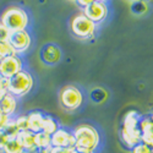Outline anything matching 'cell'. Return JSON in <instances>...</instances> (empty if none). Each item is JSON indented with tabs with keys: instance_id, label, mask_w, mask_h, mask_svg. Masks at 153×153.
I'll use <instances>...</instances> for the list:
<instances>
[{
	"instance_id": "cell-10",
	"label": "cell",
	"mask_w": 153,
	"mask_h": 153,
	"mask_svg": "<svg viewBox=\"0 0 153 153\" xmlns=\"http://www.w3.org/2000/svg\"><path fill=\"white\" fill-rule=\"evenodd\" d=\"M50 143L52 147L56 148H75L74 134L72 131L59 127L53 135H50Z\"/></svg>"
},
{
	"instance_id": "cell-23",
	"label": "cell",
	"mask_w": 153,
	"mask_h": 153,
	"mask_svg": "<svg viewBox=\"0 0 153 153\" xmlns=\"http://www.w3.org/2000/svg\"><path fill=\"white\" fill-rule=\"evenodd\" d=\"M14 121L20 131L27 130V115H19V117L14 118Z\"/></svg>"
},
{
	"instance_id": "cell-13",
	"label": "cell",
	"mask_w": 153,
	"mask_h": 153,
	"mask_svg": "<svg viewBox=\"0 0 153 153\" xmlns=\"http://www.w3.org/2000/svg\"><path fill=\"white\" fill-rule=\"evenodd\" d=\"M17 107H19V99L12 94H10L9 92L6 93V96L1 100H0V109H1V111L9 118H12L15 115Z\"/></svg>"
},
{
	"instance_id": "cell-31",
	"label": "cell",
	"mask_w": 153,
	"mask_h": 153,
	"mask_svg": "<svg viewBox=\"0 0 153 153\" xmlns=\"http://www.w3.org/2000/svg\"><path fill=\"white\" fill-rule=\"evenodd\" d=\"M50 149H52V147L50 148H43V149H38L37 153H50Z\"/></svg>"
},
{
	"instance_id": "cell-17",
	"label": "cell",
	"mask_w": 153,
	"mask_h": 153,
	"mask_svg": "<svg viewBox=\"0 0 153 153\" xmlns=\"http://www.w3.org/2000/svg\"><path fill=\"white\" fill-rule=\"evenodd\" d=\"M34 143H36V148L38 149H43V148H50L52 143H50V135L41 131L34 134Z\"/></svg>"
},
{
	"instance_id": "cell-24",
	"label": "cell",
	"mask_w": 153,
	"mask_h": 153,
	"mask_svg": "<svg viewBox=\"0 0 153 153\" xmlns=\"http://www.w3.org/2000/svg\"><path fill=\"white\" fill-rule=\"evenodd\" d=\"M131 153H152V147L147 146L143 142H140L131 148Z\"/></svg>"
},
{
	"instance_id": "cell-2",
	"label": "cell",
	"mask_w": 153,
	"mask_h": 153,
	"mask_svg": "<svg viewBox=\"0 0 153 153\" xmlns=\"http://www.w3.org/2000/svg\"><path fill=\"white\" fill-rule=\"evenodd\" d=\"M0 22L6 26L11 32L25 31L30 26V16L27 11L21 6L12 5L6 7L1 15H0Z\"/></svg>"
},
{
	"instance_id": "cell-11",
	"label": "cell",
	"mask_w": 153,
	"mask_h": 153,
	"mask_svg": "<svg viewBox=\"0 0 153 153\" xmlns=\"http://www.w3.org/2000/svg\"><path fill=\"white\" fill-rule=\"evenodd\" d=\"M138 130L141 132V142L152 147L153 145V123L151 118L141 117L138 121Z\"/></svg>"
},
{
	"instance_id": "cell-25",
	"label": "cell",
	"mask_w": 153,
	"mask_h": 153,
	"mask_svg": "<svg viewBox=\"0 0 153 153\" xmlns=\"http://www.w3.org/2000/svg\"><path fill=\"white\" fill-rule=\"evenodd\" d=\"M11 31L0 22V42H7Z\"/></svg>"
},
{
	"instance_id": "cell-7",
	"label": "cell",
	"mask_w": 153,
	"mask_h": 153,
	"mask_svg": "<svg viewBox=\"0 0 153 153\" xmlns=\"http://www.w3.org/2000/svg\"><path fill=\"white\" fill-rule=\"evenodd\" d=\"M9 45L12 48L14 53L16 55H20L26 53L31 48L32 44V37L27 30L25 31H17V32H11L10 37L7 39Z\"/></svg>"
},
{
	"instance_id": "cell-3",
	"label": "cell",
	"mask_w": 153,
	"mask_h": 153,
	"mask_svg": "<svg viewBox=\"0 0 153 153\" xmlns=\"http://www.w3.org/2000/svg\"><path fill=\"white\" fill-rule=\"evenodd\" d=\"M141 119L140 114L135 110H130L124 117L121 126V140L127 148H132L141 142V132L138 130V121Z\"/></svg>"
},
{
	"instance_id": "cell-8",
	"label": "cell",
	"mask_w": 153,
	"mask_h": 153,
	"mask_svg": "<svg viewBox=\"0 0 153 153\" xmlns=\"http://www.w3.org/2000/svg\"><path fill=\"white\" fill-rule=\"evenodd\" d=\"M21 70H23V61L20 55L12 54L0 60V77L9 80Z\"/></svg>"
},
{
	"instance_id": "cell-29",
	"label": "cell",
	"mask_w": 153,
	"mask_h": 153,
	"mask_svg": "<svg viewBox=\"0 0 153 153\" xmlns=\"http://www.w3.org/2000/svg\"><path fill=\"white\" fill-rule=\"evenodd\" d=\"M7 140H9V137L4 134V131H0V152H1L3 148L5 147V145H6V142H7Z\"/></svg>"
},
{
	"instance_id": "cell-5",
	"label": "cell",
	"mask_w": 153,
	"mask_h": 153,
	"mask_svg": "<svg viewBox=\"0 0 153 153\" xmlns=\"http://www.w3.org/2000/svg\"><path fill=\"white\" fill-rule=\"evenodd\" d=\"M59 103L66 111H75L82 107L85 102L83 92L77 86L66 85L59 91Z\"/></svg>"
},
{
	"instance_id": "cell-16",
	"label": "cell",
	"mask_w": 153,
	"mask_h": 153,
	"mask_svg": "<svg viewBox=\"0 0 153 153\" xmlns=\"http://www.w3.org/2000/svg\"><path fill=\"white\" fill-rule=\"evenodd\" d=\"M130 9L134 15L141 16V15H146L148 12L149 5L147 3V0H136V1H131Z\"/></svg>"
},
{
	"instance_id": "cell-19",
	"label": "cell",
	"mask_w": 153,
	"mask_h": 153,
	"mask_svg": "<svg viewBox=\"0 0 153 153\" xmlns=\"http://www.w3.org/2000/svg\"><path fill=\"white\" fill-rule=\"evenodd\" d=\"M1 152L3 153H25L22 146L17 141V138H9Z\"/></svg>"
},
{
	"instance_id": "cell-33",
	"label": "cell",
	"mask_w": 153,
	"mask_h": 153,
	"mask_svg": "<svg viewBox=\"0 0 153 153\" xmlns=\"http://www.w3.org/2000/svg\"><path fill=\"white\" fill-rule=\"evenodd\" d=\"M94 1H100V3H107V0H94Z\"/></svg>"
},
{
	"instance_id": "cell-4",
	"label": "cell",
	"mask_w": 153,
	"mask_h": 153,
	"mask_svg": "<svg viewBox=\"0 0 153 153\" xmlns=\"http://www.w3.org/2000/svg\"><path fill=\"white\" fill-rule=\"evenodd\" d=\"M34 86V79L30 71L21 70L15 76L7 80V92L14 97L22 98L27 96Z\"/></svg>"
},
{
	"instance_id": "cell-32",
	"label": "cell",
	"mask_w": 153,
	"mask_h": 153,
	"mask_svg": "<svg viewBox=\"0 0 153 153\" xmlns=\"http://www.w3.org/2000/svg\"><path fill=\"white\" fill-rule=\"evenodd\" d=\"M74 153H96V152H87V151H79L74 148Z\"/></svg>"
},
{
	"instance_id": "cell-1",
	"label": "cell",
	"mask_w": 153,
	"mask_h": 153,
	"mask_svg": "<svg viewBox=\"0 0 153 153\" xmlns=\"http://www.w3.org/2000/svg\"><path fill=\"white\" fill-rule=\"evenodd\" d=\"M75 137V149L96 152L100 145V135L91 124H80L72 130Z\"/></svg>"
},
{
	"instance_id": "cell-6",
	"label": "cell",
	"mask_w": 153,
	"mask_h": 153,
	"mask_svg": "<svg viewBox=\"0 0 153 153\" xmlns=\"http://www.w3.org/2000/svg\"><path fill=\"white\" fill-rule=\"evenodd\" d=\"M69 27H70L71 33L76 38H79L81 41H87V39H91V38L94 37L97 25L93 23L91 20H88L81 12V14L75 15L70 20Z\"/></svg>"
},
{
	"instance_id": "cell-20",
	"label": "cell",
	"mask_w": 153,
	"mask_h": 153,
	"mask_svg": "<svg viewBox=\"0 0 153 153\" xmlns=\"http://www.w3.org/2000/svg\"><path fill=\"white\" fill-rule=\"evenodd\" d=\"M3 131H4V134H5L9 138H16V137H17L20 130H19V127L16 126V124H15V121H14V118L10 119V121H9L7 125L4 127Z\"/></svg>"
},
{
	"instance_id": "cell-22",
	"label": "cell",
	"mask_w": 153,
	"mask_h": 153,
	"mask_svg": "<svg viewBox=\"0 0 153 153\" xmlns=\"http://www.w3.org/2000/svg\"><path fill=\"white\" fill-rule=\"evenodd\" d=\"M15 54L12 48L9 45L7 42H0V60L9 56V55H12Z\"/></svg>"
},
{
	"instance_id": "cell-14",
	"label": "cell",
	"mask_w": 153,
	"mask_h": 153,
	"mask_svg": "<svg viewBox=\"0 0 153 153\" xmlns=\"http://www.w3.org/2000/svg\"><path fill=\"white\" fill-rule=\"evenodd\" d=\"M17 141L20 142V145L22 146L25 153H34L37 152L36 148V143H34V134L25 130V131H20L17 135Z\"/></svg>"
},
{
	"instance_id": "cell-34",
	"label": "cell",
	"mask_w": 153,
	"mask_h": 153,
	"mask_svg": "<svg viewBox=\"0 0 153 153\" xmlns=\"http://www.w3.org/2000/svg\"><path fill=\"white\" fill-rule=\"evenodd\" d=\"M129 1H130V3H131V1H136V0H129Z\"/></svg>"
},
{
	"instance_id": "cell-30",
	"label": "cell",
	"mask_w": 153,
	"mask_h": 153,
	"mask_svg": "<svg viewBox=\"0 0 153 153\" xmlns=\"http://www.w3.org/2000/svg\"><path fill=\"white\" fill-rule=\"evenodd\" d=\"M93 1H94V0H76V3H77L79 6H81L82 9L86 7V6H88L90 4H92Z\"/></svg>"
},
{
	"instance_id": "cell-12",
	"label": "cell",
	"mask_w": 153,
	"mask_h": 153,
	"mask_svg": "<svg viewBox=\"0 0 153 153\" xmlns=\"http://www.w3.org/2000/svg\"><path fill=\"white\" fill-rule=\"evenodd\" d=\"M61 59V50L55 44H47L42 50V60L48 65H55Z\"/></svg>"
},
{
	"instance_id": "cell-28",
	"label": "cell",
	"mask_w": 153,
	"mask_h": 153,
	"mask_svg": "<svg viewBox=\"0 0 153 153\" xmlns=\"http://www.w3.org/2000/svg\"><path fill=\"white\" fill-rule=\"evenodd\" d=\"M50 153H74V148H56V147H52Z\"/></svg>"
},
{
	"instance_id": "cell-21",
	"label": "cell",
	"mask_w": 153,
	"mask_h": 153,
	"mask_svg": "<svg viewBox=\"0 0 153 153\" xmlns=\"http://www.w3.org/2000/svg\"><path fill=\"white\" fill-rule=\"evenodd\" d=\"M90 97L94 103H102V102H104L107 99L108 94H107V91H104L103 88H93L90 93Z\"/></svg>"
},
{
	"instance_id": "cell-27",
	"label": "cell",
	"mask_w": 153,
	"mask_h": 153,
	"mask_svg": "<svg viewBox=\"0 0 153 153\" xmlns=\"http://www.w3.org/2000/svg\"><path fill=\"white\" fill-rule=\"evenodd\" d=\"M10 119H11V118L6 117L5 114L1 111V109H0V131L4 130V127L7 125V123L10 121Z\"/></svg>"
},
{
	"instance_id": "cell-15",
	"label": "cell",
	"mask_w": 153,
	"mask_h": 153,
	"mask_svg": "<svg viewBox=\"0 0 153 153\" xmlns=\"http://www.w3.org/2000/svg\"><path fill=\"white\" fill-rule=\"evenodd\" d=\"M44 114L41 111H31L27 114V130L37 134L42 131V124H43Z\"/></svg>"
},
{
	"instance_id": "cell-9",
	"label": "cell",
	"mask_w": 153,
	"mask_h": 153,
	"mask_svg": "<svg viewBox=\"0 0 153 153\" xmlns=\"http://www.w3.org/2000/svg\"><path fill=\"white\" fill-rule=\"evenodd\" d=\"M82 14L91 20L93 23L98 25L102 23L109 15V7L107 3H100V1H93L88 6L82 9Z\"/></svg>"
},
{
	"instance_id": "cell-26",
	"label": "cell",
	"mask_w": 153,
	"mask_h": 153,
	"mask_svg": "<svg viewBox=\"0 0 153 153\" xmlns=\"http://www.w3.org/2000/svg\"><path fill=\"white\" fill-rule=\"evenodd\" d=\"M7 93V80L0 77V100H1Z\"/></svg>"
},
{
	"instance_id": "cell-18",
	"label": "cell",
	"mask_w": 153,
	"mask_h": 153,
	"mask_svg": "<svg viewBox=\"0 0 153 153\" xmlns=\"http://www.w3.org/2000/svg\"><path fill=\"white\" fill-rule=\"evenodd\" d=\"M59 129L58 121L50 115H44L43 117V124H42V131L48 134V135H53L56 130Z\"/></svg>"
}]
</instances>
